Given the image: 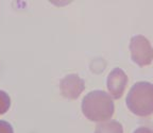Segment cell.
Returning a JSON list of instances; mask_svg holds the SVG:
<instances>
[{"mask_svg": "<svg viewBox=\"0 0 153 133\" xmlns=\"http://www.w3.org/2000/svg\"><path fill=\"white\" fill-rule=\"evenodd\" d=\"M128 76L121 68H114L108 76L106 86L113 99H120L128 85Z\"/></svg>", "mask_w": 153, "mask_h": 133, "instance_id": "obj_4", "label": "cell"}, {"mask_svg": "<svg viewBox=\"0 0 153 133\" xmlns=\"http://www.w3.org/2000/svg\"><path fill=\"white\" fill-rule=\"evenodd\" d=\"M60 88L63 97L66 99L74 100L82 94L85 88V83L83 79L80 78L78 75L70 74L62 79Z\"/></svg>", "mask_w": 153, "mask_h": 133, "instance_id": "obj_5", "label": "cell"}, {"mask_svg": "<svg viewBox=\"0 0 153 133\" xmlns=\"http://www.w3.org/2000/svg\"><path fill=\"white\" fill-rule=\"evenodd\" d=\"M95 133H123V128L119 121L110 119L99 123L96 126Z\"/></svg>", "mask_w": 153, "mask_h": 133, "instance_id": "obj_6", "label": "cell"}, {"mask_svg": "<svg viewBox=\"0 0 153 133\" xmlns=\"http://www.w3.org/2000/svg\"><path fill=\"white\" fill-rule=\"evenodd\" d=\"M11 108V98L9 94L0 90V115L5 114Z\"/></svg>", "mask_w": 153, "mask_h": 133, "instance_id": "obj_7", "label": "cell"}, {"mask_svg": "<svg viewBox=\"0 0 153 133\" xmlns=\"http://www.w3.org/2000/svg\"><path fill=\"white\" fill-rule=\"evenodd\" d=\"M133 133H153V131L149 128H146V127H140V128L136 129Z\"/></svg>", "mask_w": 153, "mask_h": 133, "instance_id": "obj_9", "label": "cell"}, {"mask_svg": "<svg viewBox=\"0 0 153 133\" xmlns=\"http://www.w3.org/2000/svg\"><path fill=\"white\" fill-rule=\"evenodd\" d=\"M82 112L84 116L94 123L110 120L115 111L113 98L104 90L89 92L82 100Z\"/></svg>", "mask_w": 153, "mask_h": 133, "instance_id": "obj_1", "label": "cell"}, {"mask_svg": "<svg viewBox=\"0 0 153 133\" xmlns=\"http://www.w3.org/2000/svg\"><path fill=\"white\" fill-rule=\"evenodd\" d=\"M0 133H14V129L7 120L0 119Z\"/></svg>", "mask_w": 153, "mask_h": 133, "instance_id": "obj_8", "label": "cell"}, {"mask_svg": "<svg viewBox=\"0 0 153 133\" xmlns=\"http://www.w3.org/2000/svg\"><path fill=\"white\" fill-rule=\"evenodd\" d=\"M126 105L137 116L146 117L153 114V84L147 81L135 83L128 93Z\"/></svg>", "mask_w": 153, "mask_h": 133, "instance_id": "obj_2", "label": "cell"}, {"mask_svg": "<svg viewBox=\"0 0 153 133\" xmlns=\"http://www.w3.org/2000/svg\"><path fill=\"white\" fill-rule=\"evenodd\" d=\"M132 61L139 67H145L153 61V48L148 38L143 35H135L130 42Z\"/></svg>", "mask_w": 153, "mask_h": 133, "instance_id": "obj_3", "label": "cell"}]
</instances>
